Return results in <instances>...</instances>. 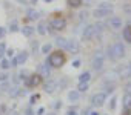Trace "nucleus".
<instances>
[{
	"label": "nucleus",
	"mask_w": 131,
	"mask_h": 115,
	"mask_svg": "<svg viewBox=\"0 0 131 115\" xmlns=\"http://www.w3.org/2000/svg\"><path fill=\"white\" fill-rule=\"evenodd\" d=\"M9 95H11V97H17V95H20V89H19V88H13V89L9 91Z\"/></svg>",
	"instance_id": "obj_28"
},
{
	"label": "nucleus",
	"mask_w": 131,
	"mask_h": 115,
	"mask_svg": "<svg viewBox=\"0 0 131 115\" xmlns=\"http://www.w3.org/2000/svg\"><path fill=\"white\" fill-rule=\"evenodd\" d=\"M56 89H57V81L56 80H48V83L45 84V92L52 94V92H56Z\"/></svg>",
	"instance_id": "obj_13"
},
{
	"label": "nucleus",
	"mask_w": 131,
	"mask_h": 115,
	"mask_svg": "<svg viewBox=\"0 0 131 115\" xmlns=\"http://www.w3.org/2000/svg\"><path fill=\"white\" fill-rule=\"evenodd\" d=\"M9 31H11V32H16V31H19V28H17V23H16V22H14V23L9 26Z\"/></svg>",
	"instance_id": "obj_31"
},
{
	"label": "nucleus",
	"mask_w": 131,
	"mask_h": 115,
	"mask_svg": "<svg viewBox=\"0 0 131 115\" xmlns=\"http://www.w3.org/2000/svg\"><path fill=\"white\" fill-rule=\"evenodd\" d=\"M110 48H111V52H113V55L116 57V59H123V57H125V46L122 43L117 41V43H114Z\"/></svg>",
	"instance_id": "obj_2"
},
{
	"label": "nucleus",
	"mask_w": 131,
	"mask_h": 115,
	"mask_svg": "<svg viewBox=\"0 0 131 115\" xmlns=\"http://www.w3.org/2000/svg\"><path fill=\"white\" fill-rule=\"evenodd\" d=\"M0 68H2L3 71L9 69V68H11V63H9V60H6V59H0Z\"/></svg>",
	"instance_id": "obj_18"
},
{
	"label": "nucleus",
	"mask_w": 131,
	"mask_h": 115,
	"mask_svg": "<svg viewBox=\"0 0 131 115\" xmlns=\"http://www.w3.org/2000/svg\"><path fill=\"white\" fill-rule=\"evenodd\" d=\"M91 80V74L86 71V72H82L80 74V77H79V81H85V83H88Z\"/></svg>",
	"instance_id": "obj_20"
},
{
	"label": "nucleus",
	"mask_w": 131,
	"mask_h": 115,
	"mask_svg": "<svg viewBox=\"0 0 131 115\" xmlns=\"http://www.w3.org/2000/svg\"><path fill=\"white\" fill-rule=\"evenodd\" d=\"M122 35H123V40L126 43H131V26H125L122 31Z\"/></svg>",
	"instance_id": "obj_14"
},
{
	"label": "nucleus",
	"mask_w": 131,
	"mask_h": 115,
	"mask_svg": "<svg viewBox=\"0 0 131 115\" xmlns=\"http://www.w3.org/2000/svg\"><path fill=\"white\" fill-rule=\"evenodd\" d=\"M105 101H106V94L105 92H99V94H96L93 98H91V104L93 106H103L105 104Z\"/></svg>",
	"instance_id": "obj_7"
},
{
	"label": "nucleus",
	"mask_w": 131,
	"mask_h": 115,
	"mask_svg": "<svg viewBox=\"0 0 131 115\" xmlns=\"http://www.w3.org/2000/svg\"><path fill=\"white\" fill-rule=\"evenodd\" d=\"M67 3H68V6H71V8H79V6L82 5V0H67Z\"/></svg>",
	"instance_id": "obj_22"
},
{
	"label": "nucleus",
	"mask_w": 131,
	"mask_h": 115,
	"mask_svg": "<svg viewBox=\"0 0 131 115\" xmlns=\"http://www.w3.org/2000/svg\"><path fill=\"white\" fill-rule=\"evenodd\" d=\"M125 89H126V92H131V83H128V84H126V88H125Z\"/></svg>",
	"instance_id": "obj_41"
},
{
	"label": "nucleus",
	"mask_w": 131,
	"mask_h": 115,
	"mask_svg": "<svg viewBox=\"0 0 131 115\" xmlns=\"http://www.w3.org/2000/svg\"><path fill=\"white\" fill-rule=\"evenodd\" d=\"M28 55H29V52H28V51H20V52L14 57L16 62H17V66H22V65H25V63H26Z\"/></svg>",
	"instance_id": "obj_9"
},
{
	"label": "nucleus",
	"mask_w": 131,
	"mask_h": 115,
	"mask_svg": "<svg viewBox=\"0 0 131 115\" xmlns=\"http://www.w3.org/2000/svg\"><path fill=\"white\" fill-rule=\"evenodd\" d=\"M5 52H6V45L5 43H0V59L5 57Z\"/></svg>",
	"instance_id": "obj_27"
},
{
	"label": "nucleus",
	"mask_w": 131,
	"mask_h": 115,
	"mask_svg": "<svg viewBox=\"0 0 131 115\" xmlns=\"http://www.w3.org/2000/svg\"><path fill=\"white\" fill-rule=\"evenodd\" d=\"M49 26L54 31H62V29H65V26H67V20L63 17H56V19H52L49 22Z\"/></svg>",
	"instance_id": "obj_3"
},
{
	"label": "nucleus",
	"mask_w": 131,
	"mask_h": 115,
	"mask_svg": "<svg viewBox=\"0 0 131 115\" xmlns=\"http://www.w3.org/2000/svg\"><path fill=\"white\" fill-rule=\"evenodd\" d=\"M68 100H70L71 103H76V101L79 100V91H70V92H68Z\"/></svg>",
	"instance_id": "obj_17"
},
{
	"label": "nucleus",
	"mask_w": 131,
	"mask_h": 115,
	"mask_svg": "<svg viewBox=\"0 0 131 115\" xmlns=\"http://www.w3.org/2000/svg\"><path fill=\"white\" fill-rule=\"evenodd\" d=\"M125 115H131V110H129V109H126V110H125Z\"/></svg>",
	"instance_id": "obj_42"
},
{
	"label": "nucleus",
	"mask_w": 131,
	"mask_h": 115,
	"mask_svg": "<svg viewBox=\"0 0 131 115\" xmlns=\"http://www.w3.org/2000/svg\"><path fill=\"white\" fill-rule=\"evenodd\" d=\"M43 2H45V3H49V2H52V0H43Z\"/></svg>",
	"instance_id": "obj_46"
},
{
	"label": "nucleus",
	"mask_w": 131,
	"mask_h": 115,
	"mask_svg": "<svg viewBox=\"0 0 131 115\" xmlns=\"http://www.w3.org/2000/svg\"><path fill=\"white\" fill-rule=\"evenodd\" d=\"M42 75L40 74H32L29 78H25V84L28 86V88H36V86H39L40 83H42Z\"/></svg>",
	"instance_id": "obj_5"
},
{
	"label": "nucleus",
	"mask_w": 131,
	"mask_h": 115,
	"mask_svg": "<svg viewBox=\"0 0 131 115\" xmlns=\"http://www.w3.org/2000/svg\"><path fill=\"white\" fill-rule=\"evenodd\" d=\"M20 31H22V34H23L25 37H31V35L34 34V31H36V29H34V28H31V26H23Z\"/></svg>",
	"instance_id": "obj_16"
},
{
	"label": "nucleus",
	"mask_w": 131,
	"mask_h": 115,
	"mask_svg": "<svg viewBox=\"0 0 131 115\" xmlns=\"http://www.w3.org/2000/svg\"><path fill=\"white\" fill-rule=\"evenodd\" d=\"M54 107H56V109H60V107H62V101H56Z\"/></svg>",
	"instance_id": "obj_38"
},
{
	"label": "nucleus",
	"mask_w": 131,
	"mask_h": 115,
	"mask_svg": "<svg viewBox=\"0 0 131 115\" xmlns=\"http://www.w3.org/2000/svg\"><path fill=\"white\" fill-rule=\"evenodd\" d=\"M31 2H32V3H36V2H37V0H31Z\"/></svg>",
	"instance_id": "obj_47"
},
{
	"label": "nucleus",
	"mask_w": 131,
	"mask_h": 115,
	"mask_svg": "<svg viewBox=\"0 0 131 115\" xmlns=\"http://www.w3.org/2000/svg\"><path fill=\"white\" fill-rule=\"evenodd\" d=\"M45 113V107H39L37 109V115H43Z\"/></svg>",
	"instance_id": "obj_37"
},
{
	"label": "nucleus",
	"mask_w": 131,
	"mask_h": 115,
	"mask_svg": "<svg viewBox=\"0 0 131 115\" xmlns=\"http://www.w3.org/2000/svg\"><path fill=\"white\" fill-rule=\"evenodd\" d=\"M11 115H17V113H16V112H13V113H11Z\"/></svg>",
	"instance_id": "obj_48"
},
{
	"label": "nucleus",
	"mask_w": 131,
	"mask_h": 115,
	"mask_svg": "<svg viewBox=\"0 0 131 115\" xmlns=\"http://www.w3.org/2000/svg\"><path fill=\"white\" fill-rule=\"evenodd\" d=\"M129 26H131V20H129Z\"/></svg>",
	"instance_id": "obj_49"
},
{
	"label": "nucleus",
	"mask_w": 131,
	"mask_h": 115,
	"mask_svg": "<svg viewBox=\"0 0 131 115\" xmlns=\"http://www.w3.org/2000/svg\"><path fill=\"white\" fill-rule=\"evenodd\" d=\"M6 35V29L5 28H2V26H0V38H3Z\"/></svg>",
	"instance_id": "obj_34"
},
{
	"label": "nucleus",
	"mask_w": 131,
	"mask_h": 115,
	"mask_svg": "<svg viewBox=\"0 0 131 115\" xmlns=\"http://www.w3.org/2000/svg\"><path fill=\"white\" fill-rule=\"evenodd\" d=\"M108 23H110V26H111L113 29H122V26H123L122 17H110Z\"/></svg>",
	"instance_id": "obj_10"
},
{
	"label": "nucleus",
	"mask_w": 131,
	"mask_h": 115,
	"mask_svg": "<svg viewBox=\"0 0 131 115\" xmlns=\"http://www.w3.org/2000/svg\"><path fill=\"white\" fill-rule=\"evenodd\" d=\"M99 8H102V9H106V11H114V6L111 5V3H108V2H102L100 5H99Z\"/></svg>",
	"instance_id": "obj_21"
},
{
	"label": "nucleus",
	"mask_w": 131,
	"mask_h": 115,
	"mask_svg": "<svg viewBox=\"0 0 131 115\" xmlns=\"http://www.w3.org/2000/svg\"><path fill=\"white\" fill-rule=\"evenodd\" d=\"M31 48H32L34 52H37V49H39V41H31Z\"/></svg>",
	"instance_id": "obj_30"
},
{
	"label": "nucleus",
	"mask_w": 131,
	"mask_h": 115,
	"mask_svg": "<svg viewBox=\"0 0 131 115\" xmlns=\"http://www.w3.org/2000/svg\"><path fill=\"white\" fill-rule=\"evenodd\" d=\"M93 69L97 71V72L103 69V55H102V52H96V55L93 57Z\"/></svg>",
	"instance_id": "obj_4"
},
{
	"label": "nucleus",
	"mask_w": 131,
	"mask_h": 115,
	"mask_svg": "<svg viewBox=\"0 0 131 115\" xmlns=\"http://www.w3.org/2000/svg\"><path fill=\"white\" fill-rule=\"evenodd\" d=\"M67 115H77V112H76V110H74V109H70V110H68V113H67Z\"/></svg>",
	"instance_id": "obj_40"
},
{
	"label": "nucleus",
	"mask_w": 131,
	"mask_h": 115,
	"mask_svg": "<svg viewBox=\"0 0 131 115\" xmlns=\"http://www.w3.org/2000/svg\"><path fill=\"white\" fill-rule=\"evenodd\" d=\"M73 68H80V60H74L73 62Z\"/></svg>",
	"instance_id": "obj_36"
},
{
	"label": "nucleus",
	"mask_w": 131,
	"mask_h": 115,
	"mask_svg": "<svg viewBox=\"0 0 131 115\" xmlns=\"http://www.w3.org/2000/svg\"><path fill=\"white\" fill-rule=\"evenodd\" d=\"M116 103H117V98L113 97L111 101H110V110H114V109H116Z\"/></svg>",
	"instance_id": "obj_29"
},
{
	"label": "nucleus",
	"mask_w": 131,
	"mask_h": 115,
	"mask_svg": "<svg viewBox=\"0 0 131 115\" xmlns=\"http://www.w3.org/2000/svg\"><path fill=\"white\" fill-rule=\"evenodd\" d=\"M56 43H57V46H59V48H63V49H65V45H67V38L59 37V38L56 40Z\"/></svg>",
	"instance_id": "obj_26"
},
{
	"label": "nucleus",
	"mask_w": 131,
	"mask_h": 115,
	"mask_svg": "<svg viewBox=\"0 0 131 115\" xmlns=\"http://www.w3.org/2000/svg\"><path fill=\"white\" fill-rule=\"evenodd\" d=\"M67 62V57L62 51H56V52H51V55L48 57L46 63L51 66V68H62Z\"/></svg>",
	"instance_id": "obj_1"
},
{
	"label": "nucleus",
	"mask_w": 131,
	"mask_h": 115,
	"mask_svg": "<svg viewBox=\"0 0 131 115\" xmlns=\"http://www.w3.org/2000/svg\"><path fill=\"white\" fill-rule=\"evenodd\" d=\"M96 34H97V28H96L94 25H88V26L83 29L82 37H83V40H91Z\"/></svg>",
	"instance_id": "obj_6"
},
{
	"label": "nucleus",
	"mask_w": 131,
	"mask_h": 115,
	"mask_svg": "<svg viewBox=\"0 0 131 115\" xmlns=\"http://www.w3.org/2000/svg\"><path fill=\"white\" fill-rule=\"evenodd\" d=\"M77 91H79V92H86V91H88V83H85V81H79V84H77Z\"/></svg>",
	"instance_id": "obj_23"
},
{
	"label": "nucleus",
	"mask_w": 131,
	"mask_h": 115,
	"mask_svg": "<svg viewBox=\"0 0 131 115\" xmlns=\"http://www.w3.org/2000/svg\"><path fill=\"white\" fill-rule=\"evenodd\" d=\"M5 55H8V57H13V55H14V49H13V48H11V49H6Z\"/></svg>",
	"instance_id": "obj_35"
},
{
	"label": "nucleus",
	"mask_w": 131,
	"mask_h": 115,
	"mask_svg": "<svg viewBox=\"0 0 131 115\" xmlns=\"http://www.w3.org/2000/svg\"><path fill=\"white\" fill-rule=\"evenodd\" d=\"M65 49H67L68 52H71V54H77V52H79V49H80V46H79V41H77V40H74V38H71V40H67Z\"/></svg>",
	"instance_id": "obj_8"
},
{
	"label": "nucleus",
	"mask_w": 131,
	"mask_h": 115,
	"mask_svg": "<svg viewBox=\"0 0 131 115\" xmlns=\"http://www.w3.org/2000/svg\"><path fill=\"white\" fill-rule=\"evenodd\" d=\"M110 14H111V11H106V9H102V8H97V9L93 11V16L96 19H103V17H108Z\"/></svg>",
	"instance_id": "obj_12"
},
{
	"label": "nucleus",
	"mask_w": 131,
	"mask_h": 115,
	"mask_svg": "<svg viewBox=\"0 0 131 115\" xmlns=\"http://www.w3.org/2000/svg\"><path fill=\"white\" fill-rule=\"evenodd\" d=\"M37 32H39L40 35H45V34H46V28H45V23H43V22L39 23V26H37Z\"/></svg>",
	"instance_id": "obj_24"
},
{
	"label": "nucleus",
	"mask_w": 131,
	"mask_h": 115,
	"mask_svg": "<svg viewBox=\"0 0 131 115\" xmlns=\"http://www.w3.org/2000/svg\"><path fill=\"white\" fill-rule=\"evenodd\" d=\"M51 49H52V45L51 43H45L42 46V54H48V52H51Z\"/></svg>",
	"instance_id": "obj_25"
},
{
	"label": "nucleus",
	"mask_w": 131,
	"mask_h": 115,
	"mask_svg": "<svg viewBox=\"0 0 131 115\" xmlns=\"http://www.w3.org/2000/svg\"><path fill=\"white\" fill-rule=\"evenodd\" d=\"M90 115H100L99 112H90Z\"/></svg>",
	"instance_id": "obj_43"
},
{
	"label": "nucleus",
	"mask_w": 131,
	"mask_h": 115,
	"mask_svg": "<svg viewBox=\"0 0 131 115\" xmlns=\"http://www.w3.org/2000/svg\"><path fill=\"white\" fill-rule=\"evenodd\" d=\"M37 100H39V95H37V94H36V95H31V98H29V103H31V104H34Z\"/></svg>",
	"instance_id": "obj_32"
},
{
	"label": "nucleus",
	"mask_w": 131,
	"mask_h": 115,
	"mask_svg": "<svg viewBox=\"0 0 131 115\" xmlns=\"http://www.w3.org/2000/svg\"><path fill=\"white\" fill-rule=\"evenodd\" d=\"M39 74L42 75V78H49V75H51V69H49L48 63H46V65H40V66H39Z\"/></svg>",
	"instance_id": "obj_11"
},
{
	"label": "nucleus",
	"mask_w": 131,
	"mask_h": 115,
	"mask_svg": "<svg viewBox=\"0 0 131 115\" xmlns=\"http://www.w3.org/2000/svg\"><path fill=\"white\" fill-rule=\"evenodd\" d=\"M125 75H126V77H131V62H129V65L126 66V72H125Z\"/></svg>",
	"instance_id": "obj_33"
},
{
	"label": "nucleus",
	"mask_w": 131,
	"mask_h": 115,
	"mask_svg": "<svg viewBox=\"0 0 131 115\" xmlns=\"http://www.w3.org/2000/svg\"><path fill=\"white\" fill-rule=\"evenodd\" d=\"M39 16H40V14H39L36 9H29V11H28V19H29V20H39Z\"/></svg>",
	"instance_id": "obj_19"
},
{
	"label": "nucleus",
	"mask_w": 131,
	"mask_h": 115,
	"mask_svg": "<svg viewBox=\"0 0 131 115\" xmlns=\"http://www.w3.org/2000/svg\"><path fill=\"white\" fill-rule=\"evenodd\" d=\"M19 3H26V0H17Z\"/></svg>",
	"instance_id": "obj_45"
},
{
	"label": "nucleus",
	"mask_w": 131,
	"mask_h": 115,
	"mask_svg": "<svg viewBox=\"0 0 131 115\" xmlns=\"http://www.w3.org/2000/svg\"><path fill=\"white\" fill-rule=\"evenodd\" d=\"M122 103H123V107L125 109H129L131 107V92H126L122 98Z\"/></svg>",
	"instance_id": "obj_15"
},
{
	"label": "nucleus",
	"mask_w": 131,
	"mask_h": 115,
	"mask_svg": "<svg viewBox=\"0 0 131 115\" xmlns=\"http://www.w3.org/2000/svg\"><path fill=\"white\" fill-rule=\"evenodd\" d=\"M82 115H90V112H88V110H83V113H82Z\"/></svg>",
	"instance_id": "obj_44"
},
{
	"label": "nucleus",
	"mask_w": 131,
	"mask_h": 115,
	"mask_svg": "<svg viewBox=\"0 0 131 115\" xmlns=\"http://www.w3.org/2000/svg\"><path fill=\"white\" fill-rule=\"evenodd\" d=\"M25 115H36V113H32V110H31V109L28 107V109L25 110Z\"/></svg>",
	"instance_id": "obj_39"
}]
</instances>
